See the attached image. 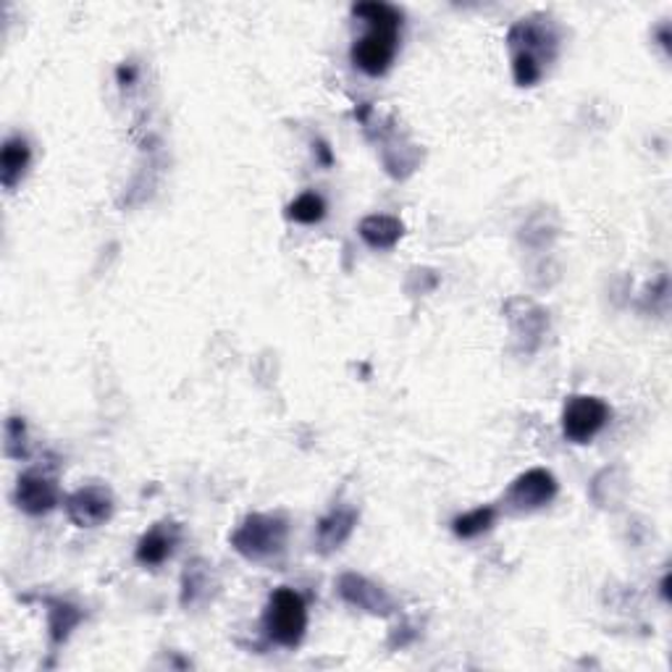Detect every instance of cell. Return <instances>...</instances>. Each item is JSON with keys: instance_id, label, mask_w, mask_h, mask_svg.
Returning a JSON list of instances; mask_svg holds the SVG:
<instances>
[{"instance_id": "6da1fadb", "label": "cell", "mask_w": 672, "mask_h": 672, "mask_svg": "<svg viewBox=\"0 0 672 672\" xmlns=\"http://www.w3.org/2000/svg\"><path fill=\"white\" fill-rule=\"evenodd\" d=\"M352 13L368 24V32L352 45L350 58L363 75L381 77L391 69L399 50V30H402V13L395 5L371 0V3H355Z\"/></svg>"}, {"instance_id": "7a4b0ae2", "label": "cell", "mask_w": 672, "mask_h": 672, "mask_svg": "<svg viewBox=\"0 0 672 672\" xmlns=\"http://www.w3.org/2000/svg\"><path fill=\"white\" fill-rule=\"evenodd\" d=\"M508 43L512 48V77L521 88H534L555 61L560 35L547 16H528L510 26Z\"/></svg>"}, {"instance_id": "3957f363", "label": "cell", "mask_w": 672, "mask_h": 672, "mask_svg": "<svg viewBox=\"0 0 672 672\" xmlns=\"http://www.w3.org/2000/svg\"><path fill=\"white\" fill-rule=\"evenodd\" d=\"M229 542L244 560L271 562L287 549L289 521L278 512H252L237 525Z\"/></svg>"}, {"instance_id": "277c9868", "label": "cell", "mask_w": 672, "mask_h": 672, "mask_svg": "<svg viewBox=\"0 0 672 672\" xmlns=\"http://www.w3.org/2000/svg\"><path fill=\"white\" fill-rule=\"evenodd\" d=\"M263 628L276 647L295 649L303 643L308 630V607L305 599L295 589H276L269 599V607L263 612Z\"/></svg>"}, {"instance_id": "5b68a950", "label": "cell", "mask_w": 672, "mask_h": 672, "mask_svg": "<svg viewBox=\"0 0 672 672\" xmlns=\"http://www.w3.org/2000/svg\"><path fill=\"white\" fill-rule=\"evenodd\" d=\"M612 410L604 399L576 395L565 402L562 434L573 444H589L610 421Z\"/></svg>"}, {"instance_id": "8992f818", "label": "cell", "mask_w": 672, "mask_h": 672, "mask_svg": "<svg viewBox=\"0 0 672 672\" xmlns=\"http://www.w3.org/2000/svg\"><path fill=\"white\" fill-rule=\"evenodd\" d=\"M557 491H560V483L549 470L531 468L510 483V489L504 491V504H508V510L523 515V512L547 508V504L555 502Z\"/></svg>"}, {"instance_id": "52a82bcc", "label": "cell", "mask_w": 672, "mask_h": 672, "mask_svg": "<svg viewBox=\"0 0 672 672\" xmlns=\"http://www.w3.org/2000/svg\"><path fill=\"white\" fill-rule=\"evenodd\" d=\"M64 508L69 521L79 528H98L113 517V494L111 489L100 483L82 486L64 499Z\"/></svg>"}, {"instance_id": "ba28073f", "label": "cell", "mask_w": 672, "mask_h": 672, "mask_svg": "<svg viewBox=\"0 0 672 672\" xmlns=\"http://www.w3.org/2000/svg\"><path fill=\"white\" fill-rule=\"evenodd\" d=\"M337 594L342 596L344 604H350V607L361 612H368V615L386 617L391 615V612H397L395 596H391L384 585L374 583L365 576L344 573L337 581Z\"/></svg>"}, {"instance_id": "9c48e42d", "label": "cell", "mask_w": 672, "mask_h": 672, "mask_svg": "<svg viewBox=\"0 0 672 672\" xmlns=\"http://www.w3.org/2000/svg\"><path fill=\"white\" fill-rule=\"evenodd\" d=\"M13 502H16L19 510L32 517L48 515V512L56 510L58 502H61L56 478L43 474V470H26V474L19 476Z\"/></svg>"}, {"instance_id": "30bf717a", "label": "cell", "mask_w": 672, "mask_h": 672, "mask_svg": "<svg viewBox=\"0 0 672 672\" xmlns=\"http://www.w3.org/2000/svg\"><path fill=\"white\" fill-rule=\"evenodd\" d=\"M508 318L512 323V331H515V337L525 342V352H534L538 348V342H542L544 331H547L549 326V316L547 310L538 308L536 303H531V299H510L508 303Z\"/></svg>"}, {"instance_id": "8fae6325", "label": "cell", "mask_w": 672, "mask_h": 672, "mask_svg": "<svg viewBox=\"0 0 672 672\" xmlns=\"http://www.w3.org/2000/svg\"><path fill=\"white\" fill-rule=\"evenodd\" d=\"M357 521H361V515L355 508H334L329 515H323L316 525V551L331 555V551L342 549L355 534Z\"/></svg>"}, {"instance_id": "7c38bea8", "label": "cell", "mask_w": 672, "mask_h": 672, "mask_svg": "<svg viewBox=\"0 0 672 672\" xmlns=\"http://www.w3.org/2000/svg\"><path fill=\"white\" fill-rule=\"evenodd\" d=\"M179 544V525L176 523H156L152 528L139 538L137 544V562L145 565V568H158L174 555Z\"/></svg>"}, {"instance_id": "4fadbf2b", "label": "cell", "mask_w": 672, "mask_h": 672, "mask_svg": "<svg viewBox=\"0 0 672 672\" xmlns=\"http://www.w3.org/2000/svg\"><path fill=\"white\" fill-rule=\"evenodd\" d=\"M357 235L371 250H391L402 239L405 224L397 216H389V213H374V216L363 218L361 226H357Z\"/></svg>"}, {"instance_id": "5bb4252c", "label": "cell", "mask_w": 672, "mask_h": 672, "mask_svg": "<svg viewBox=\"0 0 672 672\" xmlns=\"http://www.w3.org/2000/svg\"><path fill=\"white\" fill-rule=\"evenodd\" d=\"M213 591H216V578H213L210 565L205 560H192L182 576V607H203L210 602Z\"/></svg>"}, {"instance_id": "9a60e30c", "label": "cell", "mask_w": 672, "mask_h": 672, "mask_svg": "<svg viewBox=\"0 0 672 672\" xmlns=\"http://www.w3.org/2000/svg\"><path fill=\"white\" fill-rule=\"evenodd\" d=\"M32 161V148L24 137H9L3 143V150H0V184L5 190L13 192L16 184L22 182L26 169H30Z\"/></svg>"}, {"instance_id": "2e32d148", "label": "cell", "mask_w": 672, "mask_h": 672, "mask_svg": "<svg viewBox=\"0 0 672 672\" xmlns=\"http://www.w3.org/2000/svg\"><path fill=\"white\" fill-rule=\"evenodd\" d=\"M48 604V628H50V643L61 647L75 634V628L84 620V612L77 604L64 602V599H45Z\"/></svg>"}, {"instance_id": "e0dca14e", "label": "cell", "mask_w": 672, "mask_h": 672, "mask_svg": "<svg viewBox=\"0 0 672 672\" xmlns=\"http://www.w3.org/2000/svg\"><path fill=\"white\" fill-rule=\"evenodd\" d=\"M494 523H497V508L483 504V508H476L465 512V515H457L455 521H452V531H455L457 538H476L483 536Z\"/></svg>"}, {"instance_id": "ac0fdd59", "label": "cell", "mask_w": 672, "mask_h": 672, "mask_svg": "<svg viewBox=\"0 0 672 672\" xmlns=\"http://www.w3.org/2000/svg\"><path fill=\"white\" fill-rule=\"evenodd\" d=\"M326 216V200L318 192H303L287 205V218L295 224H318Z\"/></svg>"}, {"instance_id": "d6986e66", "label": "cell", "mask_w": 672, "mask_h": 672, "mask_svg": "<svg viewBox=\"0 0 672 672\" xmlns=\"http://www.w3.org/2000/svg\"><path fill=\"white\" fill-rule=\"evenodd\" d=\"M5 442H3V449H5V457H11V460H24L26 457V423L24 418H16L11 415L9 421H5Z\"/></svg>"}, {"instance_id": "ffe728a7", "label": "cell", "mask_w": 672, "mask_h": 672, "mask_svg": "<svg viewBox=\"0 0 672 672\" xmlns=\"http://www.w3.org/2000/svg\"><path fill=\"white\" fill-rule=\"evenodd\" d=\"M312 152H316V158L321 161V166H326V169H331V166H334V152H331V148L323 143V139L312 143Z\"/></svg>"}, {"instance_id": "44dd1931", "label": "cell", "mask_w": 672, "mask_h": 672, "mask_svg": "<svg viewBox=\"0 0 672 672\" xmlns=\"http://www.w3.org/2000/svg\"><path fill=\"white\" fill-rule=\"evenodd\" d=\"M135 77H137V71H135V66H122V69H118V82L122 84H132L135 82Z\"/></svg>"}]
</instances>
